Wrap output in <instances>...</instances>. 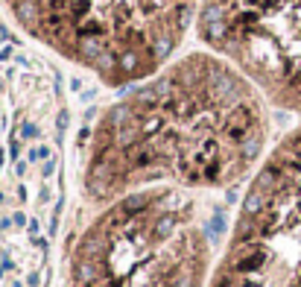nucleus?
Wrapping results in <instances>:
<instances>
[{"label": "nucleus", "instance_id": "nucleus-4", "mask_svg": "<svg viewBox=\"0 0 301 287\" xmlns=\"http://www.w3.org/2000/svg\"><path fill=\"white\" fill-rule=\"evenodd\" d=\"M202 0H0L29 44L123 91L185 50Z\"/></svg>", "mask_w": 301, "mask_h": 287}, {"label": "nucleus", "instance_id": "nucleus-3", "mask_svg": "<svg viewBox=\"0 0 301 287\" xmlns=\"http://www.w3.org/2000/svg\"><path fill=\"white\" fill-rule=\"evenodd\" d=\"M205 196L146 188L97 205L68 243L62 287H210L220 252Z\"/></svg>", "mask_w": 301, "mask_h": 287}, {"label": "nucleus", "instance_id": "nucleus-2", "mask_svg": "<svg viewBox=\"0 0 301 287\" xmlns=\"http://www.w3.org/2000/svg\"><path fill=\"white\" fill-rule=\"evenodd\" d=\"M68 126L58 68L0 12V287H53Z\"/></svg>", "mask_w": 301, "mask_h": 287}, {"label": "nucleus", "instance_id": "nucleus-5", "mask_svg": "<svg viewBox=\"0 0 301 287\" xmlns=\"http://www.w3.org/2000/svg\"><path fill=\"white\" fill-rule=\"evenodd\" d=\"M193 36L234 62L281 118H301V0H202Z\"/></svg>", "mask_w": 301, "mask_h": 287}, {"label": "nucleus", "instance_id": "nucleus-1", "mask_svg": "<svg viewBox=\"0 0 301 287\" xmlns=\"http://www.w3.org/2000/svg\"><path fill=\"white\" fill-rule=\"evenodd\" d=\"M272 106L234 62L185 47L100 108L82 144L79 193L97 208L146 188L220 193L269 153Z\"/></svg>", "mask_w": 301, "mask_h": 287}]
</instances>
